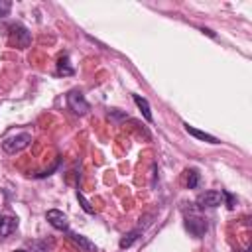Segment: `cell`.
Masks as SVG:
<instances>
[{"mask_svg": "<svg viewBox=\"0 0 252 252\" xmlns=\"http://www.w3.org/2000/svg\"><path fill=\"white\" fill-rule=\"evenodd\" d=\"M185 228H187L195 238H201V236L207 232L209 222H207L205 217L195 215V213H189V215H185Z\"/></svg>", "mask_w": 252, "mask_h": 252, "instance_id": "4", "label": "cell"}, {"mask_svg": "<svg viewBox=\"0 0 252 252\" xmlns=\"http://www.w3.org/2000/svg\"><path fill=\"white\" fill-rule=\"evenodd\" d=\"M132 98H134L136 106L140 108L142 116H144L148 122H152V120H154V116H152V110H150V104H148V100H146L144 96H140V94H132Z\"/></svg>", "mask_w": 252, "mask_h": 252, "instance_id": "10", "label": "cell"}, {"mask_svg": "<svg viewBox=\"0 0 252 252\" xmlns=\"http://www.w3.org/2000/svg\"><path fill=\"white\" fill-rule=\"evenodd\" d=\"M10 10H12V2H8V0H0V18L8 16Z\"/></svg>", "mask_w": 252, "mask_h": 252, "instance_id": "15", "label": "cell"}, {"mask_svg": "<svg viewBox=\"0 0 252 252\" xmlns=\"http://www.w3.org/2000/svg\"><path fill=\"white\" fill-rule=\"evenodd\" d=\"M108 116H110V118H114V120H120V118H126V114H124V112H118L116 108H114V110H110V112H108Z\"/></svg>", "mask_w": 252, "mask_h": 252, "instance_id": "17", "label": "cell"}, {"mask_svg": "<svg viewBox=\"0 0 252 252\" xmlns=\"http://www.w3.org/2000/svg\"><path fill=\"white\" fill-rule=\"evenodd\" d=\"M45 220H47L53 228H57V230H63V232L69 230V220H67V217H65L61 211H57V209H49V211L45 213Z\"/></svg>", "mask_w": 252, "mask_h": 252, "instance_id": "6", "label": "cell"}, {"mask_svg": "<svg viewBox=\"0 0 252 252\" xmlns=\"http://www.w3.org/2000/svg\"><path fill=\"white\" fill-rule=\"evenodd\" d=\"M140 234H142V230H132V232L124 234L122 240H120V248H128V246H132V242H136V240L140 238Z\"/></svg>", "mask_w": 252, "mask_h": 252, "instance_id": "12", "label": "cell"}, {"mask_svg": "<svg viewBox=\"0 0 252 252\" xmlns=\"http://www.w3.org/2000/svg\"><path fill=\"white\" fill-rule=\"evenodd\" d=\"M12 252H28V250H12Z\"/></svg>", "mask_w": 252, "mask_h": 252, "instance_id": "18", "label": "cell"}, {"mask_svg": "<svg viewBox=\"0 0 252 252\" xmlns=\"http://www.w3.org/2000/svg\"><path fill=\"white\" fill-rule=\"evenodd\" d=\"M195 203L199 209H215V207L222 205V193L220 191H203L197 195Z\"/></svg>", "mask_w": 252, "mask_h": 252, "instance_id": "5", "label": "cell"}, {"mask_svg": "<svg viewBox=\"0 0 252 252\" xmlns=\"http://www.w3.org/2000/svg\"><path fill=\"white\" fill-rule=\"evenodd\" d=\"M18 228V219L10 215H0V238L10 236Z\"/></svg>", "mask_w": 252, "mask_h": 252, "instance_id": "7", "label": "cell"}, {"mask_svg": "<svg viewBox=\"0 0 252 252\" xmlns=\"http://www.w3.org/2000/svg\"><path fill=\"white\" fill-rule=\"evenodd\" d=\"M32 142V134L30 132H18V134H12V136H6L2 140V150L6 154H18L22 152L24 148H28Z\"/></svg>", "mask_w": 252, "mask_h": 252, "instance_id": "2", "label": "cell"}, {"mask_svg": "<svg viewBox=\"0 0 252 252\" xmlns=\"http://www.w3.org/2000/svg\"><path fill=\"white\" fill-rule=\"evenodd\" d=\"M220 193H222V199H226V207H228V209H234L236 199H234V197H232L228 191H220Z\"/></svg>", "mask_w": 252, "mask_h": 252, "instance_id": "16", "label": "cell"}, {"mask_svg": "<svg viewBox=\"0 0 252 252\" xmlns=\"http://www.w3.org/2000/svg\"><path fill=\"white\" fill-rule=\"evenodd\" d=\"M67 106H69V110L73 112V114H77V116H83V114H87L89 112V100L85 98V94L79 91V89H73V91H69L67 93Z\"/></svg>", "mask_w": 252, "mask_h": 252, "instance_id": "3", "label": "cell"}, {"mask_svg": "<svg viewBox=\"0 0 252 252\" xmlns=\"http://www.w3.org/2000/svg\"><path fill=\"white\" fill-rule=\"evenodd\" d=\"M185 173H187V187H189V189H195V187L199 185V181H201L199 171H197V169H187Z\"/></svg>", "mask_w": 252, "mask_h": 252, "instance_id": "13", "label": "cell"}, {"mask_svg": "<svg viewBox=\"0 0 252 252\" xmlns=\"http://www.w3.org/2000/svg\"><path fill=\"white\" fill-rule=\"evenodd\" d=\"M57 73L59 75H73L75 73V69L69 65V57L67 55H61L59 57V61H57Z\"/></svg>", "mask_w": 252, "mask_h": 252, "instance_id": "11", "label": "cell"}, {"mask_svg": "<svg viewBox=\"0 0 252 252\" xmlns=\"http://www.w3.org/2000/svg\"><path fill=\"white\" fill-rule=\"evenodd\" d=\"M8 39H10L12 45H16V47H20V49H26V47L32 43V33H30V30H28L24 24L14 22V24H10V28H8Z\"/></svg>", "mask_w": 252, "mask_h": 252, "instance_id": "1", "label": "cell"}, {"mask_svg": "<svg viewBox=\"0 0 252 252\" xmlns=\"http://www.w3.org/2000/svg\"><path fill=\"white\" fill-rule=\"evenodd\" d=\"M67 234H69V238H71L81 250H85V252H93V250H94V244H93L89 238H85V236H81V234H77V232H73V230H67Z\"/></svg>", "mask_w": 252, "mask_h": 252, "instance_id": "8", "label": "cell"}, {"mask_svg": "<svg viewBox=\"0 0 252 252\" xmlns=\"http://www.w3.org/2000/svg\"><path fill=\"white\" fill-rule=\"evenodd\" d=\"M183 126H185V132H187V134H191L193 138H197V140H203V142H209V144H219V140H217L215 136H211V134H207V132H201V130H197V128L189 126L187 122H185Z\"/></svg>", "mask_w": 252, "mask_h": 252, "instance_id": "9", "label": "cell"}, {"mask_svg": "<svg viewBox=\"0 0 252 252\" xmlns=\"http://www.w3.org/2000/svg\"><path fill=\"white\" fill-rule=\"evenodd\" d=\"M77 199H79V203H81V207H83V211H85V213H89V215H94V209L91 207V203L85 199V195H83L81 191H77Z\"/></svg>", "mask_w": 252, "mask_h": 252, "instance_id": "14", "label": "cell"}]
</instances>
